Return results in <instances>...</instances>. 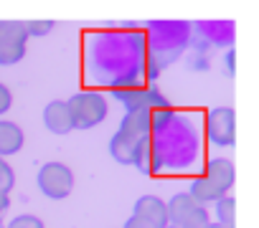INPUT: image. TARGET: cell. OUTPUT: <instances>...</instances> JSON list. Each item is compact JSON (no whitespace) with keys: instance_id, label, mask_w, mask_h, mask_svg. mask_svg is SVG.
<instances>
[{"instance_id":"cell-7","label":"cell","mask_w":259,"mask_h":228,"mask_svg":"<svg viewBox=\"0 0 259 228\" xmlns=\"http://www.w3.org/2000/svg\"><path fill=\"white\" fill-rule=\"evenodd\" d=\"M44 125H46L49 132H54L59 137L61 135H69L74 130L66 101H51V104H46V109H44Z\"/></svg>"},{"instance_id":"cell-4","label":"cell","mask_w":259,"mask_h":228,"mask_svg":"<svg viewBox=\"0 0 259 228\" xmlns=\"http://www.w3.org/2000/svg\"><path fill=\"white\" fill-rule=\"evenodd\" d=\"M28 36L21 21H3V33H0V66H13L26 56Z\"/></svg>"},{"instance_id":"cell-23","label":"cell","mask_w":259,"mask_h":228,"mask_svg":"<svg viewBox=\"0 0 259 228\" xmlns=\"http://www.w3.org/2000/svg\"><path fill=\"white\" fill-rule=\"evenodd\" d=\"M206 228H231V225H224V223H208Z\"/></svg>"},{"instance_id":"cell-21","label":"cell","mask_w":259,"mask_h":228,"mask_svg":"<svg viewBox=\"0 0 259 228\" xmlns=\"http://www.w3.org/2000/svg\"><path fill=\"white\" fill-rule=\"evenodd\" d=\"M234 61H236V53H234V51H226V69H229V74L236 71V64H234Z\"/></svg>"},{"instance_id":"cell-3","label":"cell","mask_w":259,"mask_h":228,"mask_svg":"<svg viewBox=\"0 0 259 228\" xmlns=\"http://www.w3.org/2000/svg\"><path fill=\"white\" fill-rule=\"evenodd\" d=\"M208 142L216 147H231L236 140V114L231 106H216L206 117Z\"/></svg>"},{"instance_id":"cell-10","label":"cell","mask_w":259,"mask_h":228,"mask_svg":"<svg viewBox=\"0 0 259 228\" xmlns=\"http://www.w3.org/2000/svg\"><path fill=\"white\" fill-rule=\"evenodd\" d=\"M23 142H26V135L16 122H8V120L0 122V157L21 152Z\"/></svg>"},{"instance_id":"cell-24","label":"cell","mask_w":259,"mask_h":228,"mask_svg":"<svg viewBox=\"0 0 259 228\" xmlns=\"http://www.w3.org/2000/svg\"><path fill=\"white\" fill-rule=\"evenodd\" d=\"M0 228H6V225H3V223H0Z\"/></svg>"},{"instance_id":"cell-15","label":"cell","mask_w":259,"mask_h":228,"mask_svg":"<svg viewBox=\"0 0 259 228\" xmlns=\"http://www.w3.org/2000/svg\"><path fill=\"white\" fill-rule=\"evenodd\" d=\"M211 220H208V210L206 208H198V210H193L186 220H181L176 228H206Z\"/></svg>"},{"instance_id":"cell-12","label":"cell","mask_w":259,"mask_h":228,"mask_svg":"<svg viewBox=\"0 0 259 228\" xmlns=\"http://www.w3.org/2000/svg\"><path fill=\"white\" fill-rule=\"evenodd\" d=\"M208 180H213L216 185H221V188H231L234 185V180H236V173H234V165H231V160H224V157H211L208 162H206V173H203Z\"/></svg>"},{"instance_id":"cell-22","label":"cell","mask_w":259,"mask_h":228,"mask_svg":"<svg viewBox=\"0 0 259 228\" xmlns=\"http://www.w3.org/2000/svg\"><path fill=\"white\" fill-rule=\"evenodd\" d=\"M8 208H11V198H8V195H0V218L6 215Z\"/></svg>"},{"instance_id":"cell-2","label":"cell","mask_w":259,"mask_h":228,"mask_svg":"<svg viewBox=\"0 0 259 228\" xmlns=\"http://www.w3.org/2000/svg\"><path fill=\"white\" fill-rule=\"evenodd\" d=\"M38 188L51 200H64L74 188V173L64 162H46L38 170Z\"/></svg>"},{"instance_id":"cell-18","label":"cell","mask_w":259,"mask_h":228,"mask_svg":"<svg viewBox=\"0 0 259 228\" xmlns=\"http://www.w3.org/2000/svg\"><path fill=\"white\" fill-rule=\"evenodd\" d=\"M23 28H26V36H28V38H31V36H46V33H51L54 21H26Z\"/></svg>"},{"instance_id":"cell-11","label":"cell","mask_w":259,"mask_h":228,"mask_svg":"<svg viewBox=\"0 0 259 228\" xmlns=\"http://www.w3.org/2000/svg\"><path fill=\"white\" fill-rule=\"evenodd\" d=\"M198 208H203V205H198L188 193H176L168 203H165V210H168V223L170 225H178L181 220H186L193 210H198Z\"/></svg>"},{"instance_id":"cell-1","label":"cell","mask_w":259,"mask_h":228,"mask_svg":"<svg viewBox=\"0 0 259 228\" xmlns=\"http://www.w3.org/2000/svg\"><path fill=\"white\" fill-rule=\"evenodd\" d=\"M66 106H69V114H71L74 130H92V127H97L99 122H104L107 111H109L107 96L99 94V91H76L66 101Z\"/></svg>"},{"instance_id":"cell-8","label":"cell","mask_w":259,"mask_h":228,"mask_svg":"<svg viewBox=\"0 0 259 228\" xmlns=\"http://www.w3.org/2000/svg\"><path fill=\"white\" fill-rule=\"evenodd\" d=\"M188 195L198 203V205H206V203H219L221 198H226V188L216 185L213 180H208L206 175H198L191 180L188 185Z\"/></svg>"},{"instance_id":"cell-25","label":"cell","mask_w":259,"mask_h":228,"mask_svg":"<svg viewBox=\"0 0 259 228\" xmlns=\"http://www.w3.org/2000/svg\"><path fill=\"white\" fill-rule=\"evenodd\" d=\"M168 228H176V225H168Z\"/></svg>"},{"instance_id":"cell-9","label":"cell","mask_w":259,"mask_h":228,"mask_svg":"<svg viewBox=\"0 0 259 228\" xmlns=\"http://www.w3.org/2000/svg\"><path fill=\"white\" fill-rule=\"evenodd\" d=\"M119 132L135 137V140H150L155 130H153V122H150L148 111H127L122 125H119Z\"/></svg>"},{"instance_id":"cell-6","label":"cell","mask_w":259,"mask_h":228,"mask_svg":"<svg viewBox=\"0 0 259 228\" xmlns=\"http://www.w3.org/2000/svg\"><path fill=\"white\" fill-rule=\"evenodd\" d=\"M153 140V137H150ZM145 140H135V137H130L124 132H114L112 140H109V155L119 162V165H135L138 160V152H140V145Z\"/></svg>"},{"instance_id":"cell-14","label":"cell","mask_w":259,"mask_h":228,"mask_svg":"<svg viewBox=\"0 0 259 228\" xmlns=\"http://www.w3.org/2000/svg\"><path fill=\"white\" fill-rule=\"evenodd\" d=\"M216 223H224V225H231L234 228V220H236V200L234 198H221L216 203Z\"/></svg>"},{"instance_id":"cell-17","label":"cell","mask_w":259,"mask_h":228,"mask_svg":"<svg viewBox=\"0 0 259 228\" xmlns=\"http://www.w3.org/2000/svg\"><path fill=\"white\" fill-rule=\"evenodd\" d=\"M6 228H46V225H44L41 218H36V215H31V213H23V215H16Z\"/></svg>"},{"instance_id":"cell-16","label":"cell","mask_w":259,"mask_h":228,"mask_svg":"<svg viewBox=\"0 0 259 228\" xmlns=\"http://www.w3.org/2000/svg\"><path fill=\"white\" fill-rule=\"evenodd\" d=\"M16 185V173L13 167L6 162V160H0V195H8Z\"/></svg>"},{"instance_id":"cell-5","label":"cell","mask_w":259,"mask_h":228,"mask_svg":"<svg viewBox=\"0 0 259 228\" xmlns=\"http://www.w3.org/2000/svg\"><path fill=\"white\" fill-rule=\"evenodd\" d=\"M133 215L140 218L143 223H148L150 228H168V210H165V200H160L158 195H140L135 200Z\"/></svg>"},{"instance_id":"cell-26","label":"cell","mask_w":259,"mask_h":228,"mask_svg":"<svg viewBox=\"0 0 259 228\" xmlns=\"http://www.w3.org/2000/svg\"><path fill=\"white\" fill-rule=\"evenodd\" d=\"M0 160H3V157H0Z\"/></svg>"},{"instance_id":"cell-20","label":"cell","mask_w":259,"mask_h":228,"mask_svg":"<svg viewBox=\"0 0 259 228\" xmlns=\"http://www.w3.org/2000/svg\"><path fill=\"white\" fill-rule=\"evenodd\" d=\"M122 228H150V225H148V223H143V220H140V218H135V215H130V218L124 220V225H122Z\"/></svg>"},{"instance_id":"cell-19","label":"cell","mask_w":259,"mask_h":228,"mask_svg":"<svg viewBox=\"0 0 259 228\" xmlns=\"http://www.w3.org/2000/svg\"><path fill=\"white\" fill-rule=\"evenodd\" d=\"M11 104H13V94H11V89L3 81H0V114H6L11 109Z\"/></svg>"},{"instance_id":"cell-13","label":"cell","mask_w":259,"mask_h":228,"mask_svg":"<svg viewBox=\"0 0 259 228\" xmlns=\"http://www.w3.org/2000/svg\"><path fill=\"white\" fill-rule=\"evenodd\" d=\"M160 165H163V152H160V147H158L153 140H145V142L140 145L135 167H140V170H145V173L153 175V173L160 170Z\"/></svg>"}]
</instances>
